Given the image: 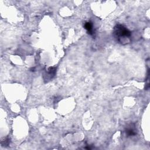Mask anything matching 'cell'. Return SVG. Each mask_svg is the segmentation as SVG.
Returning <instances> with one entry per match:
<instances>
[{"instance_id":"obj_4","label":"cell","mask_w":150,"mask_h":150,"mask_svg":"<svg viewBox=\"0 0 150 150\" xmlns=\"http://www.w3.org/2000/svg\"><path fill=\"white\" fill-rule=\"evenodd\" d=\"M56 71V67H49L47 70V73H46L47 78H48L49 76L50 77V79L52 78L55 75Z\"/></svg>"},{"instance_id":"obj_1","label":"cell","mask_w":150,"mask_h":150,"mask_svg":"<svg viewBox=\"0 0 150 150\" xmlns=\"http://www.w3.org/2000/svg\"><path fill=\"white\" fill-rule=\"evenodd\" d=\"M131 32L124 25L118 23L113 29V36L116 40L122 45H125L131 42Z\"/></svg>"},{"instance_id":"obj_2","label":"cell","mask_w":150,"mask_h":150,"mask_svg":"<svg viewBox=\"0 0 150 150\" xmlns=\"http://www.w3.org/2000/svg\"><path fill=\"white\" fill-rule=\"evenodd\" d=\"M124 132L127 137L135 136L137 134V129L134 124H128L125 128Z\"/></svg>"},{"instance_id":"obj_3","label":"cell","mask_w":150,"mask_h":150,"mask_svg":"<svg viewBox=\"0 0 150 150\" xmlns=\"http://www.w3.org/2000/svg\"><path fill=\"white\" fill-rule=\"evenodd\" d=\"M84 28L89 35H93L94 34L95 32L93 29V24L91 21L86 22L84 24Z\"/></svg>"}]
</instances>
